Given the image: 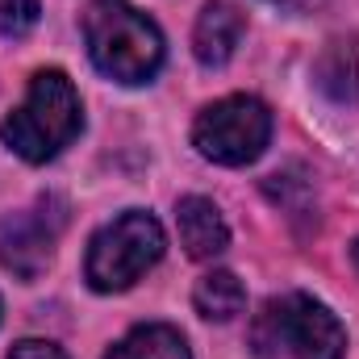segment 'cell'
<instances>
[{"label": "cell", "mask_w": 359, "mask_h": 359, "mask_svg": "<svg viewBox=\"0 0 359 359\" xmlns=\"http://www.w3.org/2000/svg\"><path fill=\"white\" fill-rule=\"evenodd\" d=\"M80 126H84V104H80L76 84L67 80V72L42 67V72H34L25 100L4 117L0 138L25 163H46L63 147H72Z\"/></svg>", "instance_id": "6da1fadb"}, {"label": "cell", "mask_w": 359, "mask_h": 359, "mask_svg": "<svg viewBox=\"0 0 359 359\" xmlns=\"http://www.w3.org/2000/svg\"><path fill=\"white\" fill-rule=\"evenodd\" d=\"M192 305L209 322H234L243 313V305H247V288H243V280L234 271H226V268L205 271L196 280V288H192Z\"/></svg>", "instance_id": "30bf717a"}, {"label": "cell", "mask_w": 359, "mask_h": 359, "mask_svg": "<svg viewBox=\"0 0 359 359\" xmlns=\"http://www.w3.org/2000/svg\"><path fill=\"white\" fill-rule=\"evenodd\" d=\"M180 243L192 259H217L230 247V226L209 196H184L176 205Z\"/></svg>", "instance_id": "ba28073f"}, {"label": "cell", "mask_w": 359, "mask_h": 359, "mask_svg": "<svg viewBox=\"0 0 359 359\" xmlns=\"http://www.w3.org/2000/svg\"><path fill=\"white\" fill-rule=\"evenodd\" d=\"M251 343L264 359H343L347 330L343 322L305 292L271 297L251 326Z\"/></svg>", "instance_id": "3957f363"}, {"label": "cell", "mask_w": 359, "mask_h": 359, "mask_svg": "<svg viewBox=\"0 0 359 359\" xmlns=\"http://www.w3.org/2000/svg\"><path fill=\"white\" fill-rule=\"evenodd\" d=\"M104 359H192V355H188V343H184V334L176 326L151 322V326L130 330Z\"/></svg>", "instance_id": "8fae6325"}, {"label": "cell", "mask_w": 359, "mask_h": 359, "mask_svg": "<svg viewBox=\"0 0 359 359\" xmlns=\"http://www.w3.org/2000/svg\"><path fill=\"white\" fill-rule=\"evenodd\" d=\"M8 359H67V351L55 347V343H42V339H21L8 351Z\"/></svg>", "instance_id": "4fadbf2b"}, {"label": "cell", "mask_w": 359, "mask_h": 359, "mask_svg": "<svg viewBox=\"0 0 359 359\" xmlns=\"http://www.w3.org/2000/svg\"><path fill=\"white\" fill-rule=\"evenodd\" d=\"M351 259H355V268H359V238L351 243Z\"/></svg>", "instance_id": "5bb4252c"}, {"label": "cell", "mask_w": 359, "mask_h": 359, "mask_svg": "<svg viewBox=\"0 0 359 359\" xmlns=\"http://www.w3.org/2000/svg\"><path fill=\"white\" fill-rule=\"evenodd\" d=\"M38 25V0H0V34L25 38Z\"/></svg>", "instance_id": "7c38bea8"}, {"label": "cell", "mask_w": 359, "mask_h": 359, "mask_svg": "<svg viewBox=\"0 0 359 359\" xmlns=\"http://www.w3.org/2000/svg\"><path fill=\"white\" fill-rule=\"evenodd\" d=\"M63 222H67V205L59 196H42L29 209L13 213L0 226V264L21 280H38L55 259Z\"/></svg>", "instance_id": "8992f818"}, {"label": "cell", "mask_w": 359, "mask_h": 359, "mask_svg": "<svg viewBox=\"0 0 359 359\" xmlns=\"http://www.w3.org/2000/svg\"><path fill=\"white\" fill-rule=\"evenodd\" d=\"M313 80L334 104L359 100V38H334L313 63Z\"/></svg>", "instance_id": "9c48e42d"}, {"label": "cell", "mask_w": 359, "mask_h": 359, "mask_svg": "<svg viewBox=\"0 0 359 359\" xmlns=\"http://www.w3.org/2000/svg\"><path fill=\"white\" fill-rule=\"evenodd\" d=\"M247 34V17L230 4V0H209L196 17V29H192V50L205 67H226L238 50Z\"/></svg>", "instance_id": "52a82bcc"}, {"label": "cell", "mask_w": 359, "mask_h": 359, "mask_svg": "<svg viewBox=\"0 0 359 359\" xmlns=\"http://www.w3.org/2000/svg\"><path fill=\"white\" fill-rule=\"evenodd\" d=\"M163 226L155 222V213L147 209H126L121 217H113L109 226L96 230L88 243V259L84 276L96 292H121L130 284H138L147 271L163 259Z\"/></svg>", "instance_id": "277c9868"}, {"label": "cell", "mask_w": 359, "mask_h": 359, "mask_svg": "<svg viewBox=\"0 0 359 359\" xmlns=\"http://www.w3.org/2000/svg\"><path fill=\"white\" fill-rule=\"evenodd\" d=\"M271 142V109L259 96H226L201 109L192 126V147L222 168L255 163Z\"/></svg>", "instance_id": "5b68a950"}, {"label": "cell", "mask_w": 359, "mask_h": 359, "mask_svg": "<svg viewBox=\"0 0 359 359\" xmlns=\"http://www.w3.org/2000/svg\"><path fill=\"white\" fill-rule=\"evenodd\" d=\"M84 42L96 72L117 84H147L163 67V34L130 0H92L84 13Z\"/></svg>", "instance_id": "7a4b0ae2"}]
</instances>
